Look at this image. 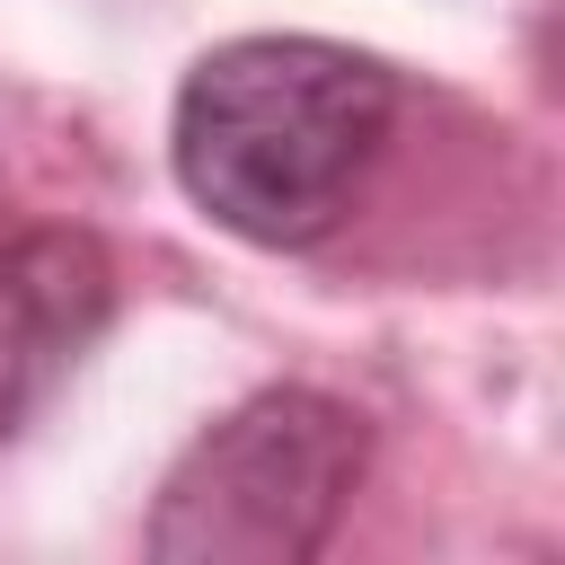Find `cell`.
<instances>
[{
    "label": "cell",
    "mask_w": 565,
    "mask_h": 565,
    "mask_svg": "<svg viewBox=\"0 0 565 565\" xmlns=\"http://www.w3.org/2000/svg\"><path fill=\"white\" fill-rule=\"evenodd\" d=\"M397 106L406 79L380 53L327 35H238L185 71L168 159L212 230L291 256L353 212Z\"/></svg>",
    "instance_id": "6da1fadb"
},
{
    "label": "cell",
    "mask_w": 565,
    "mask_h": 565,
    "mask_svg": "<svg viewBox=\"0 0 565 565\" xmlns=\"http://www.w3.org/2000/svg\"><path fill=\"white\" fill-rule=\"evenodd\" d=\"M371 468V424L327 388H256L185 441L141 547L168 565H300L335 539Z\"/></svg>",
    "instance_id": "7a4b0ae2"
},
{
    "label": "cell",
    "mask_w": 565,
    "mask_h": 565,
    "mask_svg": "<svg viewBox=\"0 0 565 565\" xmlns=\"http://www.w3.org/2000/svg\"><path fill=\"white\" fill-rule=\"evenodd\" d=\"M106 309H115V274L88 230L0 238V441L53 397V380L88 353Z\"/></svg>",
    "instance_id": "3957f363"
}]
</instances>
